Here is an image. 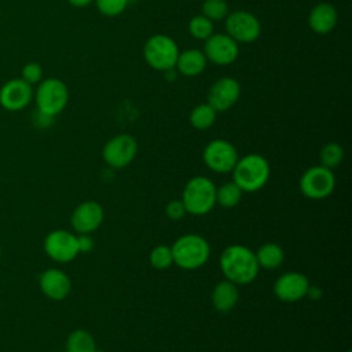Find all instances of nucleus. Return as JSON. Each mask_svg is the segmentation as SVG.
Segmentation results:
<instances>
[{
  "label": "nucleus",
  "instance_id": "obj_1",
  "mask_svg": "<svg viewBox=\"0 0 352 352\" xmlns=\"http://www.w3.org/2000/svg\"><path fill=\"white\" fill-rule=\"evenodd\" d=\"M219 264L226 279L235 285L252 283L260 271L254 252L239 243L227 246L221 252Z\"/></svg>",
  "mask_w": 352,
  "mask_h": 352
},
{
  "label": "nucleus",
  "instance_id": "obj_2",
  "mask_svg": "<svg viewBox=\"0 0 352 352\" xmlns=\"http://www.w3.org/2000/svg\"><path fill=\"white\" fill-rule=\"evenodd\" d=\"M231 173L232 182L243 192H254L267 184L271 169L263 155L252 153L238 158Z\"/></svg>",
  "mask_w": 352,
  "mask_h": 352
},
{
  "label": "nucleus",
  "instance_id": "obj_3",
  "mask_svg": "<svg viewBox=\"0 0 352 352\" xmlns=\"http://www.w3.org/2000/svg\"><path fill=\"white\" fill-rule=\"evenodd\" d=\"M170 249L173 264L188 271L202 267L210 256L209 242L198 234H184L179 236Z\"/></svg>",
  "mask_w": 352,
  "mask_h": 352
},
{
  "label": "nucleus",
  "instance_id": "obj_4",
  "mask_svg": "<svg viewBox=\"0 0 352 352\" xmlns=\"http://www.w3.org/2000/svg\"><path fill=\"white\" fill-rule=\"evenodd\" d=\"M182 202L186 212L192 216H204L216 205V186L206 176L191 177L183 188Z\"/></svg>",
  "mask_w": 352,
  "mask_h": 352
},
{
  "label": "nucleus",
  "instance_id": "obj_5",
  "mask_svg": "<svg viewBox=\"0 0 352 352\" xmlns=\"http://www.w3.org/2000/svg\"><path fill=\"white\" fill-rule=\"evenodd\" d=\"M179 52L176 41L161 33L151 36L143 47V56L147 65L154 70L165 73L175 69Z\"/></svg>",
  "mask_w": 352,
  "mask_h": 352
},
{
  "label": "nucleus",
  "instance_id": "obj_6",
  "mask_svg": "<svg viewBox=\"0 0 352 352\" xmlns=\"http://www.w3.org/2000/svg\"><path fill=\"white\" fill-rule=\"evenodd\" d=\"M69 102V89L63 81L55 77L43 80L36 91L37 110L55 117L66 107Z\"/></svg>",
  "mask_w": 352,
  "mask_h": 352
},
{
  "label": "nucleus",
  "instance_id": "obj_7",
  "mask_svg": "<svg viewBox=\"0 0 352 352\" xmlns=\"http://www.w3.org/2000/svg\"><path fill=\"white\" fill-rule=\"evenodd\" d=\"M298 187L304 197L309 199H323L334 191L336 177L331 169L315 165L301 175Z\"/></svg>",
  "mask_w": 352,
  "mask_h": 352
},
{
  "label": "nucleus",
  "instance_id": "obj_8",
  "mask_svg": "<svg viewBox=\"0 0 352 352\" xmlns=\"http://www.w3.org/2000/svg\"><path fill=\"white\" fill-rule=\"evenodd\" d=\"M238 158L239 157L235 146L224 139H214L209 142L202 151L205 165L210 170L223 175L232 172Z\"/></svg>",
  "mask_w": 352,
  "mask_h": 352
},
{
  "label": "nucleus",
  "instance_id": "obj_9",
  "mask_svg": "<svg viewBox=\"0 0 352 352\" xmlns=\"http://www.w3.org/2000/svg\"><path fill=\"white\" fill-rule=\"evenodd\" d=\"M261 33L260 21L249 11L236 10L226 16V34L236 43H253Z\"/></svg>",
  "mask_w": 352,
  "mask_h": 352
},
{
  "label": "nucleus",
  "instance_id": "obj_10",
  "mask_svg": "<svg viewBox=\"0 0 352 352\" xmlns=\"http://www.w3.org/2000/svg\"><path fill=\"white\" fill-rule=\"evenodd\" d=\"M138 153L136 139L128 133H120L109 139L102 150L104 162L114 169L129 165Z\"/></svg>",
  "mask_w": 352,
  "mask_h": 352
},
{
  "label": "nucleus",
  "instance_id": "obj_11",
  "mask_svg": "<svg viewBox=\"0 0 352 352\" xmlns=\"http://www.w3.org/2000/svg\"><path fill=\"white\" fill-rule=\"evenodd\" d=\"M44 250L54 261L69 263L78 254L77 238L66 230H54L44 239Z\"/></svg>",
  "mask_w": 352,
  "mask_h": 352
},
{
  "label": "nucleus",
  "instance_id": "obj_12",
  "mask_svg": "<svg viewBox=\"0 0 352 352\" xmlns=\"http://www.w3.org/2000/svg\"><path fill=\"white\" fill-rule=\"evenodd\" d=\"M204 54L209 62L219 66H227L236 60L239 45L226 33H213L205 40Z\"/></svg>",
  "mask_w": 352,
  "mask_h": 352
},
{
  "label": "nucleus",
  "instance_id": "obj_13",
  "mask_svg": "<svg viewBox=\"0 0 352 352\" xmlns=\"http://www.w3.org/2000/svg\"><path fill=\"white\" fill-rule=\"evenodd\" d=\"M309 289L308 278L297 271L279 275L274 283V294L283 302H297L304 298Z\"/></svg>",
  "mask_w": 352,
  "mask_h": 352
},
{
  "label": "nucleus",
  "instance_id": "obj_14",
  "mask_svg": "<svg viewBox=\"0 0 352 352\" xmlns=\"http://www.w3.org/2000/svg\"><path fill=\"white\" fill-rule=\"evenodd\" d=\"M241 96V85L232 77L219 78L208 92V103L219 113L231 109Z\"/></svg>",
  "mask_w": 352,
  "mask_h": 352
},
{
  "label": "nucleus",
  "instance_id": "obj_15",
  "mask_svg": "<svg viewBox=\"0 0 352 352\" xmlns=\"http://www.w3.org/2000/svg\"><path fill=\"white\" fill-rule=\"evenodd\" d=\"M103 217L104 212L99 202L84 201L74 208L70 217V223L76 232L91 234L100 227Z\"/></svg>",
  "mask_w": 352,
  "mask_h": 352
},
{
  "label": "nucleus",
  "instance_id": "obj_16",
  "mask_svg": "<svg viewBox=\"0 0 352 352\" xmlns=\"http://www.w3.org/2000/svg\"><path fill=\"white\" fill-rule=\"evenodd\" d=\"M33 98L32 85L22 78H12L0 88V104L8 111L25 109Z\"/></svg>",
  "mask_w": 352,
  "mask_h": 352
},
{
  "label": "nucleus",
  "instance_id": "obj_17",
  "mask_svg": "<svg viewBox=\"0 0 352 352\" xmlns=\"http://www.w3.org/2000/svg\"><path fill=\"white\" fill-rule=\"evenodd\" d=\"M40 289L51 300H63L72 290V282L67 274L58 268L45 270L40 275Z\"/></svg>",
  "mask_w": 352,
  "mask_h": 352
},
{
  "label": "nucleus",
  "instance_id": "obj_18",
  "mask_svg": "<svg viewBox=\"0 0 352 352\" xmlns=\"http://www.w3.org/2000/svg\"><path fill=\"white\" fill-rule=\"evenodd\" d=\"M337 10L330 3L316 4L308 15V25L316 34L330 33L337 23Z\"/></svg>",
  "mask_w": 352,
  "mask_h": 352
},
{
  "label": "nucleus",
  "instance_id": "obj_19",
  "mask_svg": "<svg viewBox=\"0 0 352 352\" xmlns=\"http://www.w3.org/2000/svg\"><path fill=\"white\" fill-rule=\"evenodd\" d=\"M238 285L230 282V280H220L214 285L212 290V304L216 311L219 312H228L231 311L238 300H239V292H238Z\"/></svg>",
  "mask_w": 352,
  "mask_h": 352
},
{
  "label": "nucleus",
  "instance_id": "obj_20",
  "mask_svg": "<svg viewBox=\"0 0 352 352\" xmlns=\"http://www.w3.org/2000/svg\"><path fill=\"white\" fill-rule=\"evenodd\" d=\"M206 63H208V59L204 51L191 48V50L179 52L175 69L177 67L179 73L186 77H195L205 70Z\"/></svg>",
  "mask_w": 352,
  "mask_h": 352
},
{
  "label": "nucleus",
  "instance_id": "obj_21",
  "mask_svg": "<svg viewBox=\"0 0 352 352\" xmlns=\"http://www.w3.org/2000/svg\"><path fill=\"white\" fill-rule=\"evenodd\" d=\"M256 260L260 268L265 270H275L283 264L285 252L280 245L275 242H267L261 245L257 252H254Z\"/></svg>",
  "mask_w": 352,
  "mask_h": 352
},
{
  "label": "nucleus",
  "instance_id": "obj_22",
  "mask_svg": "<svg viewBox=\"0 0 352 352\" xmlns=\"http://www.w3.org/2000/svg\"><path fill=\"white\" fill-rule=\"evenodd\" d=\"M96 344L91 333L84 329L72 331L66 340V352H95Z\"/></svg>",
  "mask_w": 352,
  "mask_h": 352
},
{
  "label": "nucleus",
  "instance_id": "obj_23",
  "mask_svg": "<svg viewBox=\"0 0 352 352\" xmlns=\"http://www.w3.org/2000/svg\"><path fill=\"white\" fill-rule=\"evenodd\" d=\"M216 116H217V111L208 102L201 103L191 110L190 124L198 131H205L214 124Z\"/></svg>",
  "mask_w": 352,
  "mask_h": 352
},
{
  "label": "nucleus",
  "instance_id": "obj_24",
  "mask_svg": "<svg viewBox=\"0 0 352 352\" xmlns=\"http://www.w3.org/2000/svg\"><path fill=\"white\" fill-rule=\"evenodd\" d=\"M242 194L243 191L234 182L224 183L220 187H216V204L227 209L235 208L241 202Z\"/></svg>",
  "mask_w": 352,
  "mask_h": 352
},
{
  "label": "nucleus",
  "instance_id": "obj_25",
  "mask_svg": "<svg viewBox=\"0 0 352 352\" xmlns=\"http://www.w3.org/2000/svg\"><path fill=\"white\" fill-rule=\"evenodd\" d=\"M319 158H320V165L327 168V169H333L336 166H338L342 160H344V148L334 142L326 143L319 153Z\"/></svg>",
  "mask_w": 352,
  "mask_h": 352
},
{
  "label": "nucleus",
  "instance_id": "obj_26",
  "mask_svg": "<svg viewBox=\"0 0 352 352\" xmlns=\"http://www.w3.org/2000/svg\"><path fill=\"white\" fill-rule=\"evenodd\" d=\"M188 32L197 40H206L213 34V22L205 15H195L188 22Z\"/></svg>",
  "mask_w": 352,
  "mask_h": 352
},
{
  "label": "nucleus",
  "instance_id": "obj_27",
  "mask_svg": "<svg viewBox=\"0 0 352 352\" xmlns=\"http://www.w3.org/2000/svg\"><path fill=\"white\" fill-rule=\"evenodd\" d=\"M148 261L155 270H166L173 264L172 249L168 245H157L148 254Z\"/></svg>",
  "mask_w": 352,
  "mask_h": 352
},
{
  "label": "nucleus",
  "instance_id": "obj_28",
  "mask_svg": "<svg viewBox=\"0 0 352 352\" xmlns=\"http://www.w3.org/2000/svg\"><path fill=\"white\" fill-rule=\"evenodd\" d=\"M228 14L230 10L226 0H204L202 3V15L210 21L226 19Z\"/></svg>",
  "mask_w": 352,
  "mask_h": 352
},
{
  "label": "nucleus",
  "instance_id": "obj_29",
  "mask_svg": "<svg viewBox=\"0 0 352 352\" xmlns=\"http://www.w3.org/2000/svg\"><path fill=\"white\" fill-rule=\"evenodd\" d=\"M100 14L106 16H117L122 14L129 0H94Z\"/></svg>",
  "mask_w": 352,
  "mask_h": 352
},
{
  "label": "nucleus",
  "instance_id": "obj_30",
  "mask_svg": "<svg viewBox=\"0 0 352 352\" xmlns=\"http://www.w3.org/2000/svg\"><path fill=\"white\" fill-rule=\"evenodd\" d=\"M21 74H22L21 78L23 81H26L28 84L33 85V84H37V82L41 81V78H43V69H41V66L38 63L29 62V63H26L22 67Z\"/></svg>",
  "mask_w": 352,
  "mask_h": 352
},
{
  "label": "nucleus",
  "instance_id": "obj_31",
  "mask_svg": "<svg viewBox=\"0 0 352 352\" xmlns=\"http://www.w3.org/2000/svg\"><path fill=\"white\" fill-rule=\"evenodd\" d=\"M165 213L170 220H180L187 212L182 199H170L165 206Z\"/></svg>",
  "mask_w": 352,
  "mask_h": 352
},
{
  "label": "nucleus",
  "instance_id": "obj_32",
  "mask_svg": "<svg viewBox=\"0 0 352 352\" xmlns=\"http://www.w3.org/2000/svg\"><path fill=\"white\" fill-rule=\"evenodd\" d=\"M76 238L78 253H88L94 249V239L89 236V234H78Z\"/></svg>",
  "mask_w": 352,
  "mask_h": 352
},
{
  "label": "nucleus",
  "instance_id": "obj_33",
  "mask_svg": "<svg viewBox=\"0 0 352 352\" xmlns=\"http://www.w3.org/2000/svg\"><path fill=\"white\" fill-rule=\"evenodd\" d=\"M52 118L54 117H51V116H47V114H44V113H41V111H36L34 113V116H33V121H34V124L37 125V126H40V128H47V126H50L51 124H52Z\"/></svg>",
  "mask_w": 352,
  "mask_h": 352
},
{
  "label": "nucleus",
  "instance_id": "obj_34",
  "mask_svg": "<svg viewBox=\"0 0 352 352\" xmlns=\"http://www.w3.org/2000/svg\"><path fill=\"white\" fill-rule=\"evenodd\" d=\"M69 4H72L73 7H87L91 3H94V0H67Z\"/></svg>",
  "mask_w": 352,
  "mask_h": 352
},
{
  "label": "nucleus",
  "instance_id": "obj_35",
  "mask_svg": "<svg viewBox=\"0 0 352 352\" xmlns=\"http://www.w3.org/2000/svg\"><path fill=\"white\" fill-rule=\"evenodd\" d=\"M95 352H106V351H100V349H99V351H98V349H96V351H95Z\"/></svg>",
  "mask_w": 352,
  "mask_h": 352
},
{
  "label": "nucleus",
  "instance_id": "obj_36",
  "mask_svg": "<svg viewBox=\"0 0 352 352\" xmlns=\"http://www.w3.org/2000/svg\"><path fill=\"white\" fill-rule=\"evenodd\" d=\"M0 257H1V252H0Z\"/></svg>",
  "mask_w": 352,
  "mask_h": 352
},
{
  "label": "nucleus",
  "instance_id": "obj_37",
  "mask_svg": "<svg viewBox=\"0 0 352 352\" xmlns=\"http://www.w3.org/2000/svg\"><path fill=\"white\" fill-rule=\"evenodd\" d=\"M346 352H351V351H346Z\"/></svg>",
  "mask_w": 352,
  "mask_h": 352
}]
</instances>
